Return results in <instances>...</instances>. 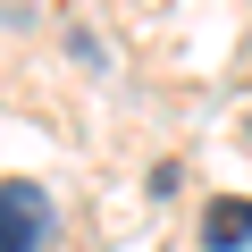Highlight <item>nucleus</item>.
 I'll use <instances>...</instances> for the list:
<instances>
[{"label": "nucleus", "instance_id": "f257e3e1", "mask_svg": "<svg viewBox=\"0 0 252 252\" xmlns=\"http://www.w3.org/2000/svg\"><path fill=\"white\" fill-rule=\"evenodd\" d=\"M51 227V202L34 185H0V252H34Z\"/></svg>", "mask_w": 252, "mask_h": 252}, {"label": "nucleus", "instance_id": "f03ea898", "mask_svg": "<svg viewBox=\"0 0 252 252\" xmlns=\"http://www.w3.org/2000/svg\"><path fill=\"white\" fill-rule=\"evenodd\" d=\"M202 235H210V252H235V244H252V202H210Z\"/></svg>", "mask_w": 252, "mask_h": 252}]
</instances>
